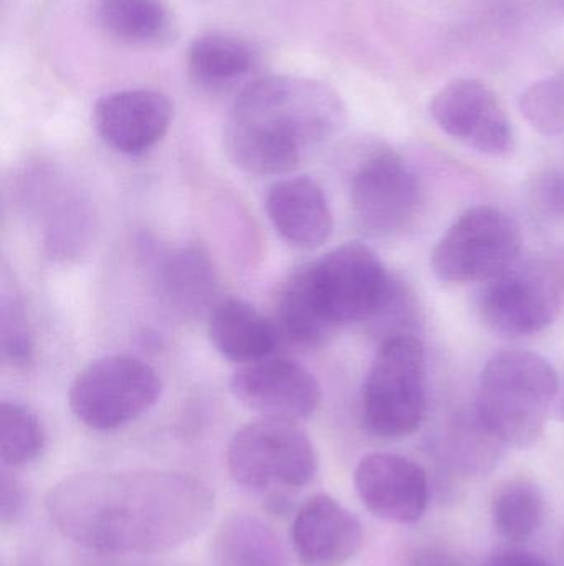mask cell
<instances>
[{
	"instance_id": "6da1fadb",
	"label": "cell",
	"mask_w": 564,
	"mask_h": 566,
	"mask_svg": "<svg viewBox=\"0 0 564 566\" xmlns=\"http://www.w3.org/2000/svg\"><path fill=\"white\" fill-rule=\"evenodd\" d=\"M56 531L99 554L158 555L205 531L215 511L204 482L162 471L89 472L46 495Z\"/></svg>"
},
{
	"instance_id": "7a4b0ae2",
	"label": "cell",
	"mask_w": 564,
	"mask_h": 566,
	"mask_svg": "<svg viewBox=\"0 0 564 566\" xmlns=\"http://www.w3.org/2000/svg\"><path fill=\"white\" fill-rule=\"evenodd\" d=\"M347 106L337 90L301 76H265L238 93L225 151L242 171L288 175L340 135Z\"/></svg>"
},
{
	"instance_id": "3957f363",
	"label": "cell",
	"mask_w": 564,
	"mask_h": 566,
	"mask_svg": "<svg viewBox=\"0 0 564 566\" xmlns=\"http://www.w3.org/2000/svg\"><path fill=\"white\" fill-rule=\"evenodd\" d=\"M558 373L523 349L497 353L483 366L476 415L499 444L526 449L540 441L560 392Z\"/></svg>"
},
{
	"instance_id": "277c9868",
	"label": "cell",
	"mask_w": 564,
	"mask_h": 566,
	"mask_svg": "<svg viewBox=\"0 0 564 566\" xmlns=\"http://www.w3.org/2000/svg\"><path fill=\"white\" fill-rule=\"evenodd\" d=\"M363 421L371 434L401 439L426 418V349L416 335L384 339L371 363L361 396Z\"/></svg>"
},
{
	"instance_id": "5b68a950",
	"label": "cell",
	"mask_w": 564,
	"mask_h": 566,
	"mask_svg": "<svg viewBox=\"0 0 564 566\" xmlns=\"http://www.w3.org/2000/svg\"><path fill=\"white\" fill-rule=\"evenodd\" d=\"M321 318L337 329L374 318L390 296L394 275L376 252L350 242L298 271Z\"/></svg>"
},
{
	"instance_id": "8992f818",
	"label": "cell",
	"mask_w": 564,
	"mask_h": 566,
	"mask_svg": "<svg viewBox=\"0 0 564 566\" xmlns=\"http://www.w3.org/2000/svg\"><path fill=\"white\" fill-rule=\"evenodd\" d=\"M317 465L310 438L295 422L260 419L228 442V474L247 491H298L313 481Z\"/></svg>"
},
{
	"instance_id": "52a82bcc",
	"label": "cell",
	"mask_w": 564,
	"mask_h": 566,
	"mask_svg": "<svg viewBox=\"0 0 564 566\" xmlns=\"http://www.w3.org/2000/svg\"><path fill=\"white\" fill-rule=\"evenodd\" d=\"M155 368L128 355H111L89 363L70 386L75 418L93 431H113L141 418L161 396Z\"/></svg>"
},
{
	"instance_id": "ba28073f",
	"label": "cell",
	"mask_w": 564,
	"mask_h": 566,
	"mask_svg": "<svg viewBox=\"0 0 564 566\" xmlns=\"http://www.w3.org/2000/svg\"><path fill=\"white\" fill-rule=\"evenodd\" d=\"M520 226L493 206H476L447 229L430 254L439 281L486 283L515 264L522 251Z\"/></svg>"
},
{
	"instance_id": "9c48e42d",
	"label": "cell",
	"mask_w": 564,
	"mask_h": 566,
	"mask_svg": "<svg viewBox=\"0 0 564 566\" xmlns=\"http://www.w3.org/2000/svg\"><path fill=\"white\" fill-rule=\"evenodd\" d=\"M424 202L416 171L393 149H374L354 172L351 206L354 219L371 238H393L416 221Z\"/></svg>"
},
{
	"instance_id": "30bf717a",
	"label": "cell",
	"mask_w": 564,
	"mask_h": 566,
	"mask_svg": "<svg viewBox=\"0 0 564 566\" xmlns=\"http://www.w3.org/2000/svg\"><path fill=\"white\" fill-rule=\"evenodd\" d=\"M477 306L490 329L509 338H523L555 323L562 310V290L549 269L517 261L486 282Z\"/></svg>"
},
{
	"instance_id": "8fae6325",
	"label": "cell",
	"mask_w": 564,
	"mask_h": 566,
	"mask_svg": "<svg viewBox=\"0 0 564 566\" xmlns=\"http://www.w3.org/2000/svg\"><path fill=\"white\" fill-rule=\"evenodd\" d=\"M430 115L440 129L482 155L507 158L517 148L515 132L492 88L480 80H456L444 86Z\"/></svg>"
},
{
	"instance_id": "7c38bea8",
	"label": "cell",
	"mask_w": 564,
	"mask_h": 566,
	"mask_svg": "<svg viewBox=\"0 0 564 566\" xmlns=\"http://www.w3.org/2000/svg\"><path fill=\"white\" fill-rule=\"evenodd\" d=\"M231 391L245 408L264 419L297 422L317 411L321 391L315 376L300 363L265 358L242 366L231 379Z\"/></svg>"
},
{
	"instance_id": "4fadbf2b",
	"label": "cell",
	"mask_w": 564,
	"mask_h": 566,
	"mask_svg": "<svg viewBox=\"0 0 564 566\" xmlns=\"http://www.w3.org/2000/svg\"><path fill=\"white\" fill-rule=\"evenodd\" d=\"M358 497L387 524H414L426 514L429 481L417 462L391 452L364 455L354 471Z\"/></svg>"
},
{
	"instance_id": "5bb4252c",
	"label": "cell",
	"mask_w": 564,
	"mask_h": 566,
	"mask_svg": "<svg viewBox=\"0 0 564 566\" xmlns=\"http://www.w3.org/2000/svg\"><path fill=\"white\" fill-rule=\"evenodd\" d=\"M171 99L156 90H121L96 103V132L123 155H141L161 142L172 123Z\"/></svg>"
},
{
	"instance_id": "9a60e30c",
	"label": "cell",
	"mask_w": 564,
	"mask_h": 566,
	"mask_svg": "<svg viewBox=\"0 0 564 566\" xmlns=\"http://www.w3.org/2000/svg\"><path fill=\"white\" fill-rule=\"evenodd\" d=\"M363 525L353 512L327 494L308 499L291 524V544L300 566H344L363 547Z\"/></svg>"
},
{
	"instance_id": "2e32d148",
	"label": "cell",
	"mask_w": 564,
	"mask_h": 566,
	"mask_svg": "<svg viewBox=\"0 0 564 566\" xmlns=\"http://www.w3.org/2000/svg\"><path fill=\"white\" fill-rule=\"evenodd\" d=\"M265 209L275 231L295 248H320L333 234L327 196L308 176L281 179L272 186Z\"/></svg>"
},
{
	"instance_id": "e0dca14e",
	"label": "cell",
	"mask_w": 564,
	"mask_h": 566,
	"mask_svg": "<svg viewBox=\"0 0 564 566\" xmlns=\"http://www.w3.org/2000/svg\"><path fill=\"white\" fill-rule=\"evenodd\" d=\"M207 335L224 358L242 366L270 358L278 345V329L251 303L225 298L207 315Z\"/></svg>"
},
{
	"instance_id": "ac0fdd59",
	"label": "cell",
	"mask_w": 564,
	"mask_h": 566,
	"mask_svg": "<svg viewBox=\"0 0 564 566\" xmlns=\"http://www.w3.org/2000/svg\"><path fill=\"white\" fill-rule=\"evenodd\" d=\"M192 80L205 90L248 86L260 69V52L244 36L231 32L202 33L192 42L188 55Z\"/></svg>"
},
{
	"instance_id": "d6986e66",
	"label": "cell",
	"mask_w": 564,
	"mask_h": 566,
	"mask_svg": "<svg viewBox=\"0 0 564 566\" xmlns=\"http://www.w3.org/2000/svg\"><path fill=\"white\" fill-rule=\"evenodd\" d=\"M212 554L217 566H291L277 532L248 514L231 515L222 522Z\"/></svg>"
},
{
	"instance_id": "ffe728a7",
	"label": "cell",
	"mask_w": 564,
	"mask_h": 566,
	"mask_svg": "<svg viewBox=\"0 0 564 566\" xmlns=\"http://www.w3.org/2000/svg\"><path fill=\"white\" fill-rule=\"evenodd\" d=\"M103 29L136 46H164L175 36V22L164 0H98Z\"/></svg>"
},
{
	"instance_id": "44dd1931",
	"label": "cell",
	"mask_w": 564,
	"mask_h": 566,
	"mask_svg": "<svg viewBox=\"0 0 564 566\" xmlns=\"http://www.w3.org/2000/svg\"><path fill=\"white\" fill-rule=\"evenodd\" d=\"M159 285L169 305L188 315L211 312L217 282L214 268L204 252L178 249L166 255L159 269Z\"/></svg>"
},
{
	"instance_id": "7402d4cb",
	"label": "cell",
	"mask_w": 564,
	"mask_h": 566,
	"mask_svg": "<svg viewBox=\"0 0 564 566\" xmlns=\"http://www.w3.org/2000/svg\"><path fill=\"white\" fill-rule=\"evenodd\" d=\"M52 178V176H50ZM45 244L52 258H78L95 232V214L92 206L78 192L56 189L55 181H49L46 191Z\"/></svg>"
},
{
	"instance_id": "603a6c76",
	"label": "cell",
	"mask_w": 564,
	"mask_h": 566,
	"mask_svg": "<svg viewBox=\"0 0 564 566\" xmlns=\"http://www.w3.org/2000/svg\"><path fill=\"white\" fill-rule=\"evenodd\" d=\"M545 497L539 485L526 479H513L497 489L492 499V524L503 541H529L542 527Z\"/></svg>"
},
{
	"instance_id": "cb8c5ba5",
	"label": "cell",
	"mask_w": 564,
	"mask_h": 566,
	"mask_svg": "<svg viewBox=\"0 0 564 566\" xmlns=\"http://www.w3.org/2000/svg\"><path fill=\"white\" fill-rule=\"evenodd\" d=\"M45 449L39 418L19 402L0 405V459L7 468L32 464Z\"/></svg>"
},
{
	"instance_id": "d4e9b609",
	"label": "cell",
	"mask_w": 564,
	"mask_h": 566,
	"mask_svg": "<svg viewBox=\"0 0 564 566\" xmlns=\"http://www.w3.org/2000/svg\"><path fill=\"white\" fill-rule=\"evenodd\" d=\"M278 322L288 338L310 348L323 345L334 333L315 308L298 272L291 275L290 281L285 283L281 290L278 300Z\"/></svg>"
},
{
	"instance_id": "484cf974",
	"label": "cell",
	"mask_w": 564,
	"mask_h": 566,
	"mask_svg": "<svg viewBox=\"0 0 564 566\" xmlns=\"http://www.w3.org/2000/svg\"><path fill=\"white\" fill-rule=\"evenodd\" d=\"M520 112L540 135H563L564 76H550L533 83L520 98Z\"/></svg>"
},
{
	"instance_id": "4316f807",
	"label": "cell",
	"mask_w": 564,
	"mask_h": 566,
	"mask_svg": "<svg viewBox=\"0 0 564 566\" xmlns=\"http://www.w3.org/2000/svg\"><path fill=\"white\" fill-rule=\"evenodd\" d=\"M0 345L3 358L12 365H26L32 358V333L23 305L15 295L7 293H3L0 310Z\"/></svg>"
},
{
	"instance_id": "83f0119b",
	"label": "cell",
	"mask_w": 564,
	"mask_h": 566,
	"mask_svg": "<svg viewBox=\"0 0 564 566\" xmlns=\"http://www.w3.org/2000/svg\"><path fill=\"white\" fill-rule=\"evenodd\" d=\"M530 201L543 218L564 219V171L540 172L530 188Z\"/></svg>"
},
{
	"instance_id": "f1b7e54d",
	"label": "cell",
	"mask_w": 564,
	"mask_h": 566,
	"mask_svg": "<svg viewBox=\"0 0 564 566\" xmlns=\"http://www.w3.org/2000/svg\"><path fill=\"white\" fill-rule=\"evenodd\" d=\"M23 491L22 485L10 478L7 472L2 474V482H0V518L2 524H10L15 522L22 514L23 509Z\"/></svg>"
},
{
	"instance_id": "f546056e",
	"label": "cell",
	"mask_w": 564,
	"mask_h": 566,
	"mask_svg": "<svg viewBox=\"0 0 564 566\" xmlns=\"http://www.w3.org/2000/svg\"><path fill=\"white\" fill-rule=\"evenodd\" d=\"M487 566H556L552 562L545 560L540 555L530 554V552L519 551V548H506L497 552L489 560Z\"/></svg>"
},
{
	"instance_id": "4dcf8cb0",
	"label": "cell",
	"mask_w": 564,
	"mask_h": 566,
	"mask_svg": "<svg viewBox=\"0 0 564 566\" xmlns=\"http://www.w3.org/2000/svg\"><path fill=\"white\" fill-rule=\"evenodd\" d=\"M555 411L560 418L564 419V382L563 385H560V392L558 398H556Z\"/></svg>"
}]
</instances>
